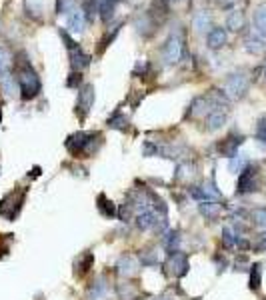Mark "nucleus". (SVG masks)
I'll use <instances>...</instances> for the list:
<instances>
[{"instance_id": "nucleus-1", "label": "nucleus", "mask_w": 266, "mask_h": 300, "mask_svg": "<svg viewBox=\"0 0 266 300\" xmlns=\"http://www.w3.org/2000/svg\"><path fill=\"white\" fill-rule=\"evenodd\" d=\"M18 86H20V96L24 100L34 98L40 92V78L36 76V72L30 66H24L18 70Z\"/></svg>"}, {"instance_id": "nucleus-2", "label": "nucleus", "mask_w": 266, "mask_h": 300, "mask_svg": "<svg viewBox=\"0 0 266 300\" xmlns=\"http://www.w3.org/2000/svg\"><path fill=\"white\" fill-rule=\"evenodd\" d=\"M26 200V188L18 190V192H8L2 200H0V214L6 220H14L18 216V212L22 210V204Z\"/></svg>"}, {"instance_id": "nucleus-3", "label": "nucleus", "mask_w": 266, "mask_h": 300, "mask_svg": "<svg viewBox=\"0 0 266 300\" xmlns=\"http://www.w3.org/2000/svg\"><path fill=\"white\" fill-rule=\"evenodd\" d=\"M246 90H248V76L244 72H234L228 76L224 84V92L228 98H240L246 94Z\"/></svg>"}, {"instance_id": "nucleus-4", "label": "nucleus", "mask_w": 266, "mask_h": 300, "mask_svg": "<svg viewBox=\"0 0 266 300\" xmlns=\"http://www.w3.org/2000/svg\"><path fill=\"white\" fill-rule=\"evenodd\" d=\"M258 190V170L256 166H246L236 182V194H250Z\"/></svg>"}, {"instance_id": "nucleus-5", "label": "nucleus", "mask_w": 266, "mask_h": 300, "mask_svg": "<svg viewBox=\"0 0 266 300\" xmlns=\"http://www.w3.org/2000/svg\"><path fill=\"white\" fill-rule=\"evenodd\" d=\"M166 268H168V272H170L172 276H176V278L186 276V274H188V268H190L188 256H186L184 252H180V250L170 252V254H168V260H166Z\"/></svg>"}, {"instance_id": "nucleus-6", "label": "nucleus", "mask_w": 266, "mask_h": 300, "mask_svg": "<svg viewBox=\"0 0 266 300\" xmlns=\"http://www.w3.org/2000/svg\"><path fill=\"white\" fill-rule=\"evenodd\" d=\"M162 54H164V60L168 64H176L182 58V38L178 34H170L168 40L164 42Z\"/></svg>"}, {"instance_id": "nucleus-7", "label": "nucleus", "mask_w": 266, "mask_h": 300, "mask_svg": "<svg viewBox=\"0 0 266 300\" xmlns=\"http://www.w3.org/2000/svg\"><path fill=\"white\" fill-rule=\"evenodd\" d=\"M94 104V86L92 84H84L78 92V100H76V114H80V118H84L90 108Z\"/></svg>"}, {"instance_id": "nucleus-8", "label": "nucleus", "mask_w": 266, "mask_h": 300, "mask_svg": "<svg viewBox=\"0 0 266 300\" xmlns=\"http://www.w3.org/2000/svg\"><path fill=\"white\" fill-rule=\"evenodd\" d=\"M92 134L88 132H74L66 138V148L70 154H80V152H86L88 148V142H90Z\"/></svg>"}, {"instance_id": "nucleus-9", "label": "nucleus", "mask_w": 266, "mask_h": 300, "mask_svg": "<svg viewBox=\"0 0 266 300\" xmlns=\"http://www.w3.org/2000/svg\"><path fill=\"white\" fill-rule=\"evenodd\" d=\"M190 196L200 200V202H214L220 198V192L216 190L214 184H204V186H194L190 190Z\"/></svg>"}, {"instance_id": "nucleus-10", "label": "nucleus", "mask_w": 266, "mask_h": 300, "mask_svg": "<svg viewBox=\"0 0 266 300\" xmlns=\"http://www.w3.org/2000/svg\"><path fill=\"white\" fill-rule=\"evenodd\" d=\"M116 268H118V272H120L124 278H130V276H134V274L138 272L140 260H138L136 256H132V254H122V256L118 258Z\"/></svg>"}, {"instance_id": "nucleus-11", "label": "nucleus", "mask_w": 266, "mask_h": 300, "mask_svg": "<svg viewBox=\"0 0 266 300\" xmlns=\"http://www.w3.org/2000/svg\"><path fill=\"white\" fill-rule=\"evenodd\" d=\"M244 142V136H236V134H230L228 138H224L220 144H218V150H220V154L222 156H226V158H232L236 152H238V146Z\"/></svg>"}, {"instance_id": "nucleus-12", "label": "nucleus", "mask_w": 266, "mask_h": 300, "mask_svg": "<svg viewBox=\"0 0 266 300\" xmlns=\"http://www.w3.org/2000/svg\"><path fill=\"white\" fill-rule=\"evenodd\" d=\"M158 214L152 210V208H148V210H140L138 214H136V226L140 228V230H148V228H154L156 226V222H158Z\"/></svg>"}, {"instance_id": "nucleus-13", "label": "nucleus", "mask_w": 266, "mask_h": 300, "mask_svg": "<svg viewBox=\"0 0 266 300\" xmlns=\"http://www.w3.org/2000/svg\"><path fill=\"white\" fill-rule=\"evenodd\" d=\"M226 38H228V34H226V28H220V26H216V28H212V30L208 32V36H206V42H208V46H210L212 50H218V48H222V46L226 44Z\"/></svg>"}, {"instance_id": "nucleus-14", "label": "nucleus", "mask_w": 266, "mask_h": 300, "mask_svg": "<svg viewBox=\"0 0 266 300\" xmlns=\"http://www.w3.org/2000/svg\"><path fill=\"white\" fill-rule=\"evenodd\" d=\"M96 208H98V212H100L104 218H108V220L118 214L116 204H114L112 200H108L104 194H98V198H96Z\"/></svg>"}, {"instance_id": "nucleus-15", "label": "nucleus", "mask_w": 266, "mask_h": 300, "mask_svg": "<svg viewBox=\"0 0 266 300\" xmlns=\"http://www.w3.org/2000/svg\"><path fill=\"white\" fill-rule=\"evenodd\" d=\"M252 24H254V32H258L262 38H266V2L258 4L252 16Z\"/></svg>"}, {"instance_id": "nucleus-16", "label": "nucleus", "mask_w": 266, "mask_h": 300, "mask_svg": "<svg viewBox=\"0 0 266 300\" xmlns=\"http://www.w3.org/2000/svg\"><path fill=\"white\" fill-rule=\"evenodd\" d=\"M224 122H226V110L224 108H214L206 116V128L208 130H218L224 126Z\"/></svg>"}, {"instance_id": "nucleus-17", "label": "nucleus", "mask_w": 266, "mask_h": 300, "mask_svg": "<svg viewBox=\"0 0 266 300\" xmlns=\"http://www.w3.org/2000/svg\"><path fill=\"white\" fill-rule=\"evenodd\" d=\"M66 26L74 32V34H82L84 32V26H86V18H84V12L82 10H72V14L68 16V22Z\"/></svg>"}, {"instance_id": "nucleus-18", "label": "nucleus", "mask_w": 266, "mask_h": 300, "mask_svg": "<svg viewBox=\"0 0 266 300\" xmlns=\"http://www.w3.org/2000/svg\"><path fill=\"white\" fill-rule=\"evenodd\" d=\"M90 60H92V58H90L86 52H82L80 48H76V50L70 52V64H72V68L78 70V72L84 70L86 66H90Z\"/></svg>"}, {"instance_id": "nucleus-19", "label": "nucleus", "mask_w": 266, "mask_h": 300, "mask_svg": "<svg viewBox=\"0 0 266 300\" xmlns=\"http://www.w3.org/2000/svg\"><path fill=\"white\" fill-rule=\"evenodd\" d=\"M92 264H94V256H92L90 252H84V254L78 256L76 262H74V274H76V276H84V274L92 268Z\"/></svg>"}, {"instance_id": "nucleus-20", "label": "nucleus", "mask_w": 266, "mask_h": 300, "mask_svg": "<svg viewBox=\"0 0 266 300\" xmlns=\"http://www.w3.org/2000/svg\"><path fill=\"white\" fill-rule=\"evenodd\" d=\"M266 46V38H262L258 32H252L248 38H246V42H244V48L250 52V54H258V52H262Z\"/></svg>"}, {"instance_id": "nucleus-21", "label": "nucleus", "mask_w": 266, "mask_h": 300, "mask_svg": "<svg viewBox=\"0 0 266 300\" xmlns=\"http://www.w3.org/2000/svg\"><path fill=\"white\" fill-rule=\"evenodd\" d=\"M106 290H108V284H106V278L104 276H98L92 284H90V288H88V298L90 300H100L104 294H106Z\"/></svg>"}, {"instance_id": "nucleus-22", "label": "nucleus", "mask_w": 266, "mask_h": 300, "mask_svg": "<svg viewBox=\"0 0 266 300\" xmlns=\"http://www.w3.org/2000/svg\"><path fill=\"white\" fill-rule=\"evenodd\" d=\"M116 294H118L120 300H136L140 296L138 288L134 286L132 282H120V284L116 286Z\"/></svg>"}, {"instance_id": "nucleus-23", "label": "nucleus", "mask_w": 266, "mask_h": 300, "mask_svg": "<svg viewBox=\"0 0 266 300\" xmlns=\"http://www.w3.org/2000/svg\"><path fill=\"white\" fill-rule=\"evenodd\" d=\"M226 28L232 30V32H238L244 28V14L240 10H232L226 18Z\"/></svg>"}, {"instance_id": "nucleus-24", "label": "nucleus", "mask_w": 266, "mask_h": 300, "mask_svg": "<svg viewBox=\"0 0 266 300\" xmlns=\"http://www.w3.org/2000/svg\"><path fill=\"white\" fill-rule=\"evenodd\" d=\"M162 244H164V248L168 250V254H170V252H176L178 246H180V232H178V230L166 232V234L162 236Z\"/></svg>"}, {"instance_id": "nucleus-25", "label": "nucleus", "mask_w": 266, "mask_h": 300, "mask_svg": "<svg viewBox=\"0 0 266 300\" xmlns=\"http://www.w3.org/2000/svg\"><path fill=\"white\" fill-rule=\"evenodd\" d=\"M114 8H116V0H98V12L100 18L104 22H110L114 16Z\"/></svg>"}, {"instance_id": "nucleus-26", "label": "nucleus", "mask_w": 266, "mask_h": 300, "mask_svg": "<svg viewBox=\"0 0 266 300\" xmlns=\"http://www.w3.org/2000/svg\"><path fill=\"white\" fill-rule=\"evenodd\" d=\"M198 210H200V214H202L204 218L212 220V218H216V216L220 214V204H216V202H200V204H198Z\"/></svg>"}, {"instance_id": "nucleus-27", "label": "nucleus", "mask_w": 266, "mask_h": 300, "mask_svg": "<svg viewBox=\"0 0 266 300\" xmlns=\"http://www.w3.org/2000/svg\"><path fill=\"white\" fill-rule=\"evenodd\" d=\"M136 30H138L142 36L152 34L154 24H152V20H150V16H148V14H140V16L136 18Z\"/></svg>"}, {"instance_id": "nucleus-28", "label": "nucleus", "mask_w": 266, "mask_h": 300, "mask_svg": "<svg viewBox=\"0 0 266 300\" xmlns=\"http://www.w3.org/2000/svg\"><path fill=\"white\" fill-rule=\"evenodd\" d=\"M108 126L114 128V130H126V126H128V118H126V114H122L120 110H116V112L108 118Z\"/></svg>"}, {"instance_id": "nucleus-29", "label": "nucleus", "mask_w": 266, "mask_h": 300, "mask_svg": "<svg viewBox=\"0 0 266 300\" xmlns=\"http://www.w3.org/2000/svg\"><path fill=\"white\" fill-rule=\"evenodd\" d=\"M192 24H194V28H196L198 32H204V30L210 26V14H208L206 10H200V12H196V14H194V20H192Z\"/></svg>"}, {"instance_id": "nucleus-30", "label": "nucleus", "mask_w": 266, "mask_h": 300, "mask_svg": "<svg viewBox=\"0 0 266 300\" xmlns=\"http://www.w3.org/2000/svg\"><path fill=\"white\" fill-rule=\"evenodd\" d=\"M246 166H248L246 154H234V156L230 158V162H228V170H230V172H242Z\"/></svg>"}, {"instance_id": "nucleus-31", "label": "nucleus", "mask_w": 266, "mask_h": 300, "mask_svg": "<svg viewBox=\"0 0 266 300\" xmlns=\"http://www.w3.org/2000/svg\"><path fill=\"white\" fill-rule=\"evenodd\" d=\"M10 52L4 48V46H0V80L8 74V68H10Z\"/></svg>"}, {"instance_id": "nucleus-32", "label": "nucleus", "mask_w": 266, "mask_h": 300, "mask_svg": "<svg viewBox=\"0 0 266 300\" xmlns=\"http://www.w3.org/2000/svg\"><path fill=\"white\" fill-rule=\"evenodd\" d=\"M262 266L260 264H254L250 266V288L252 290H258L260 288V278H262Z\"/></svg>"}, {"instance_id": "nucleus-33", "label": "nucleus", "mask_w": 266, "mask_h": 300, "mask_svg": "<svg viewBox=\"0 0 266 300\" xmlns=\"http://www.w3.org/2000/svg\"><path fill=\"white\" fill-rule=\"evenodd\" d=\"M138 260H140L142 266H156V264H158V256L154 254V250H144V252H140Z\"/></svg>"}, {"instance_id": "nucleus-34", "label": "nucleus", "mask_w": 266, "mask_h": 300, "mask_svg": "<svg viewBox=\"0 0 266 300\" xmlns=\"http://www.w3.org/2000/svg\"><path fill=\"white\" fill-rule=\"evenodd\" d=\"M82 12H84V18H86V20H94V16H96V12H98V0H86Z\"/></svg>"}, {"instance_id": "nucleus-35", "label": "nucleus", "mask_w": 266, "mask_h": 300, "mask_svg": "<svg viewBox=\"0 0 266 300\" xmlns=\"http://www.w3.org/2000/svg\"><path fill=\"white\" fill-rule=\"evenodd\" d=\"M192 170H194V166H190L188 162L186 164H180L178 168H176V180H186L188 176H192Z\"/></svg>"}, {"instance_id": "nucleus-36", "label": "nucleus", "mask_w": 266, "mask_h": 300, "mask_svg": "<svg viewBox=\"0 0 266 300\" xmlns=\"http://www.w3.org/2000/svg\"><path fill=\"white\" fill-rule=\"evenodd\" d=\"M222 242H224V246L226 248H232V246H236V236H234V232H232V228H222Z\"/></svg>"}, {"instance_id": "nucleus-37", "label": "nucleus", "mask_w": 266, "mask_h": 300, "mask_svg": "<svg viewBox=\"0 0 266 300\" xmlns=\"http://www.w3.org/2000/svg\"><path fill=\"white\" fill-rule=\"evenodd\" d=\"M0 84H2L4 92H6V96H12V94H14V76L6 74V76L0 80Z\"/></svg>"}, {"instance_id": "nucleus-38", "label": "nucleus", "mask_w": 266, "mask_h": 300, "mask_svg": "<svg viewBox=\"0 0 266 300\" xmlns=\"http://www.w3.org/2000/svg\"><path fill=\"white\" fill-rule=\"evenodd\" d=\"M252 220H254L256 226L266 228V208H256V210L252 212Z\"/></svg>"}, {"instance_id": "nucleus-39", "label": "nucleus", "mask_w": 266, "mask_h": 300, "mask_svg": "<svg viewBox=\"0 0 266 300\" xmlns=\"http://www.w3.org/2000/svg\"><path fill=\"white\" fill-rule=\"evenodd\" d=\"M158 150H160L158 144H154V142L146 140V142L142 144V156H156V154H158Z\"/></svg>"}, {"instance_id": "nucleus-40", "label": "nucleus", "mask_w": 266, "mask_h": 300, "mask_svg": "<svg viewBox=\"0 0 266 300\" xmlns=\"http://www.w3.org/2000/svg\"><path fill=\"white\" fill-rule=\"evenodd\" d=\"M72 10V0H56V12L58 14H68Z\"/></svg>"}, {"instance_id": "nucleus-41", "label": "nucleus", "mask_w": 266, "mask_h": 300, "mask_svg": "<svg viewBox=\"0 0 266 300\" xmlns=\"http://www.w3.org/2000/svg\"><path fill=\"white\" fill-rule=\"evenodd\" d=\"M256 138H258L262 144H266V116L258 120V126H256Z\"/></svg>"}, {"instance_id": "nucleus-42", "label": "nucleus", "mask_w": 266, "mask_h": 300, "mask_svg": "<svg viewBox=\"0 0 266 300\" xmlns=\"http://www.w3.org/2000/svg\"><path fill=\"white\" fill-rule=\"evenodd\" d=\"M60 38H62V40H64V46H66V48H68V50H70V52H72V50H76V48H78V46H76V42H74V40H72V38H70V34H68V32H66V30H62V28H60Z\"/></svg>"}, {"instance_id": "nucleus-43", "label": "nucleus", "mask_w": 266, "mask_h": 300, "mask_svg": "<svg viewBox=\"0 0 266 300\" xmlns=\"http://www.w3.org/2000/svg\"><path fill=\"white\" fill-rule=\"evenodd\" d=\"M80 80H82L80 72H78V74H76V72H72V74H70V78L66 80V86H70V88H72V86H78V84H80Z\"/></svg>"}, {"instance_id": "nucleus-44", "label": "nucleus", "mask_w": 266, "mask_h": 300, "mask_svg": "<svg viewBox=\"0 0 266 300\" xmlns=\"http://www.w3.org/2000/svg\"><path fill=\"white\" fill-rule=\"evenodd\" d=\"M258 252H266V232H262L260 236H258V242H256V246H254Z\"/></svg>"}, {"instance_id": "nucleus-45", "label": "nucleus", "mask_w": 266, "mask_h": 300, "mask_svg": "<svg viewBox=\"0 0 266 300\" xmlns=\"http://www.w3.org/2000/svg\"><path fill=\"white\" fill-rule=\"evenodd\" d=\"M154 300H170L168 296H160V298H154Z\"/></svg>"}, {"instance_id": "nucleus-46", "label": "nucleus", "mask_w": 266, "mask_h": 300, "mask_svg": "<svg viewBox=\"0 0 266 300\" xmlns=\"http://www.w3.org/2000/svg\"><path fill=\"white\" fill-rule=\"evenodd\" d=\"M0 120H2V110H0Z\"/></svg>"}]
</instances>
